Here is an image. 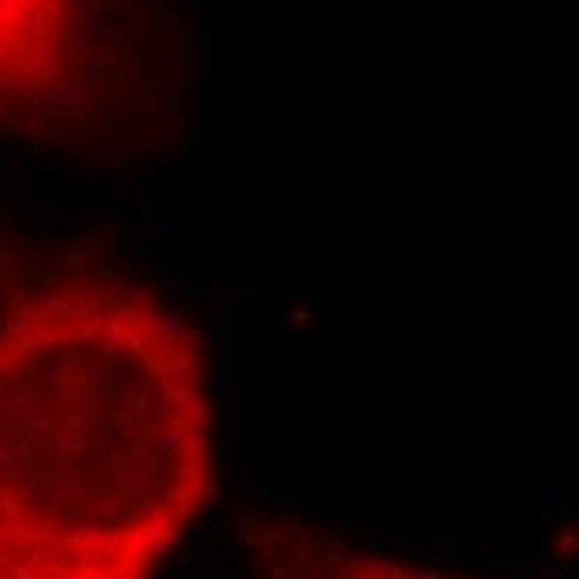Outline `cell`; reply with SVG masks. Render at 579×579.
Wrapping results in <instances>:
<instances>
[{
	"label": "cell",
	"mask_w": 579,
	"mask_h": 579,
	"mask_svg": "<svg viewBox=\"0 0 579 579\" xmlns=\"http://www.w3.org/2000/svg\"><path fill=\"white\" fill-rule=\"evenodd\" d=\"M74 0H0V120L40 107L67 77Z\"/></svg>",
	"instance_id": "3"
},
{
	"label": "cell",
	"mask_w": 579,
	"mask_h": 579,
	"mask_svg": "<svg viewBox=\"0 0 579 579\" xmlns=\"http://www.w3.org/2000/svg\"><path fill=\"white\" fill-rule=\"evenodd\" d=\"M216 496V373L127 263L0 257V579H164Z\"/></svg>",
	"instance_id": "1"
},
{
	"label": "cell",
	"mask_w": 579,
	"mask_h": 579,
	"mask_svg": "<svg viewBox=\"0 0 579 579\" xmlns=\"http://www.w3.org/2000/svg\"><path fill=\"white\" fill-rule=\"evenodd\" d=\"M253 579H463L440 566L373 549L296 513H263L244 526Z\"/></svg>",
	"instance_id": "2"
}]
</instances>
